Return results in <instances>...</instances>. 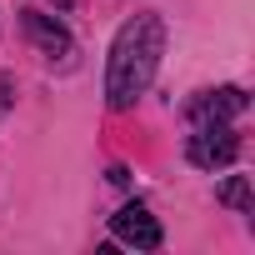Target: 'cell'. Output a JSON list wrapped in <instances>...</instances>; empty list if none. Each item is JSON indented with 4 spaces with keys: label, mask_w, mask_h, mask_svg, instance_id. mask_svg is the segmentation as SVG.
Segmentation results:
<instances>
[{
    "label": "cell",
    "mask_w": 255,
    "mask_h": 255,
    "mask_svg": "<svg viewBox=\"0 0 255 255\" xmlns=\"http://www.w3.org/2000/svg\"><path fill=\"white\" fill-rule=\"evenodd\" d=\"M160 55H165V20L155 10L130 15L115 30L110 60H105V100H110V110H130L150 90V80L160 70Z\"/></svg>",
    "instance_id": "cell-1"
},
{
    "label": "cell",
    "mask_w": 255,
    "mask_h": 255,
    "mask_svg": "<svg viewBox=\"0 0 255 255\" xmlns=\"http://www.w3.org/2000/svg\"><path fill=\"white\" fill-rule=\"evenodd\" d=\"M185 155H190V165H200V170H225V165L240 155V135L230 130V120L195 125V135L185 140Z\"/></svg>",
    "instance_id": "cell-2"
},
{
    "label": "cell",
    "mask_w": 255,
    "mask_h": 255,
    "mask_svg": "<svg viewBox=\"0 0 255 255\" xmlns=\"http://www.w3.org/2000/svg\"><path fill=\"white\" fill-rule=\"evenodd\" d=\"M110 230H115V240L135 245V250H155V245H160V220H155L145 205H120V210L110 215Z\"/></svg>",
    "instance_id": "cell-3"
},
{
    "label": "cell",
    "mask_w": 255,
    "mask_h": 255,
    "mask_svg": "<svg viewBox=\"0 0 255 255\" xmlns=\"http://www.w3.org/2000/svg\"><path fill=\"white\" fill-rule=\"evenodd\" d=\"M250 100H245V90L240 85H220V90H200L195 100H190V120L195 125H215V120H235L240 110H245Z\"/></svg>",
    "instance_id": "cell-4"
},
{
    "label": "cell",
    "mask_w": 255,
    "mask_h": 255,
    "mask_svg": "<svg viewBox=\"0 0 255 255\" xmlns=\"http://www.w3.org/2000/svg\"><path fill=\"white\" fill-rule=\"evenodd\" d=\"M25 35L55 60V55H70V35H65V25L60 20H50V15H40V10H25Z\"/></svg>",
    "instance_id": "cell-5"
},
{
    "label": "cell",
    "mask_w": 255,
    "mask_h": 255,
    "mask_svg": "<svg viewBox=\"0 0 255 255\" xmlns=\"http://www.w3.org/2000/svg\"><path fill=\"white\" fill-rule=\"evenodd\" d=\"M220 200H225L230 210H250V180H245V175L225 180V185H220Z\"/></svg>",
    "instance_id": "cell-6"
}]
</instances>
